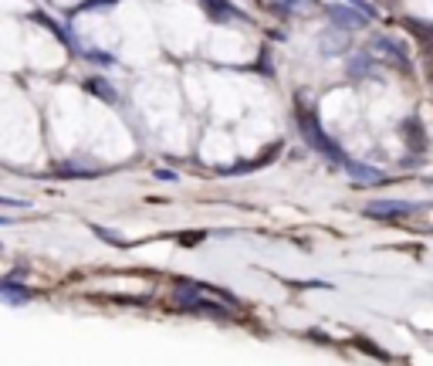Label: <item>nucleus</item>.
I'll return each mask as SVG.
<instances>
[{
	"label": "nucleus",
	"instance_id": "nucleus-1",
	"mask_svg": "<svg viewBox=\"0 0 433 366\" xmlns=\"http://www.w3.org/2000/svg\"><path fill=\"white\" fill-rule=\"evenodd\" d=\"M31 299H34V292H31L27 285H21V282H14V275L0 282V302H3V305L21 309V305H27Z\"/></svg>",
	"mask_w": 433,
	"mask_h": 366
},
{
	"label": "nucleus",
	"instance_id": "nucleus-2",
	"mask_svg": "<svg viewBox=\"0 0 433 366\" xmlns=\"http://www.w3.org/2000/svg\"><path fill=\"white\" fill-rule=\"evenodd\" d=\"M88 92H99L105 102H115V92H112V88H108L102 79H88Z\"/></svg>",
	"mask_w": 433,
	"mask_h": 366
},
{
	"label": "nucleus",
	"instance_id": "nucleus-3",
	"mask_svg": "<svg viewBox=\"0 0 433 366\" xmlns=\"http://www.w3.org/2000/svg\"><path fill=\"white\" fill-rule=\"evenodd\" d=\"M0 207H27V200H21V197H0Z\"/></svg>",
	"mask_w": 433,
	"mask_h": 366
},
{
	"label": "nucleus",
	"instance_id": "nucleus-4",
	"mask_svg": "<svg viewBox=\"0 0 433 366\" xmlns=\"http://www.w3.org/2000/svg\"><path fill=\"white\" fill-rule=\"evenodd\" d=\"M7 224H14V221H10V217H0V228H7Z\"/></svg>",
	"mask_w": 433,
	"mask_h": 366
}]
</instances>
